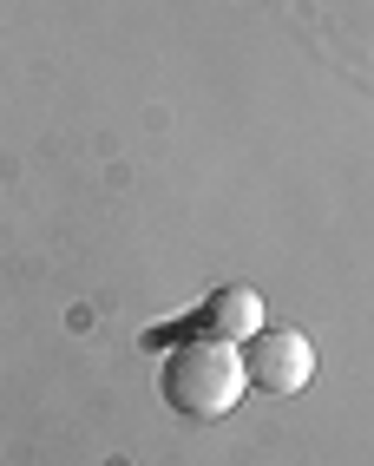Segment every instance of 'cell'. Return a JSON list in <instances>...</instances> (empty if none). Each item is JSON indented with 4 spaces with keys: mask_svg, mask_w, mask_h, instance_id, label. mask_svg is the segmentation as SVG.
Returning a JSON list of instances; mask_svg holds the SVG:
<instances>
[{
    "mask_svg": "<svg viewBox=\"0 0 374 466\" xmlns=\"http://www.w3.org/2000/svg\"><path fill=\"white\" fill-rule=\"evenodd\" d=\"M165 400L184 414V420H217V414H230L237 400H243V355L230 349V341H217V335H191V341H177V349L165 355Z\"/></svg>",
    "mask_w": 374,
    "mask_h": 466,
    "instance_id": "cell-1",
    "label": "cell"
},
{
    "mask_svg": "<svg viewBox=\"0 0 374 466\" xmlns=\"http://www.w3.org/2000/svg\"><path fill=\"white\" fill-rule=\"evenodd\" d=\"M237 355H243V381L263 394H302L308 375H316V341L289 322H263Z\"/></svg>",
    "mask_w": 374,
    "mask_h": 466,
    "instance_id": "cell-2",
    "label": "cell"
},
{
    "mask_svg": "<svg viewBox=\"0 0 374 466\" xmlns=\"http://www.w3.org/2000/svg\"><path fill=\"white\" fill-rule=\"evenodd\" d=\"M191 329L197 335H217V341H249L263 329V302H257V289H217L197 316H191Z\"/></svg>",
    "mask_w": 374,
    "mask_h": 466,
    "instance_id": "cell-3",
    "label": "cell"
}]
</instances>
